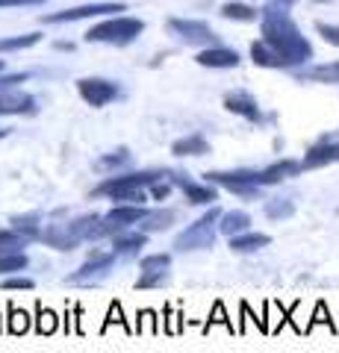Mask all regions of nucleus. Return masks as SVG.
I'll return each mask as SVG.
<instances>
[{
	"label": "nucleus",
	"instance_id": "obj_1",
	"mask_svg": "<svg viewBox=\"0 0 339 353\" xmlns=\"http://www.w3.org/2000/svg\"><path fill=\"white\" fill-rule=\"evenodd\" d=\"M262 41L271 44L280 53L287 68L304 65L313 57L310 41L301 36V30L292 24V18L283 12L280 3H271L269 9H262Z\"/></svg>",
	"mask_w": 339,
	"mask_h": 353
},
{
	"label": "nucleus",
	"instance_id": "obj_2",
	"mask_svg": "<svg viewBox=\"0 0 339 353\" xmlns=\"http://www.w3.org/2000/svg\"><path fill=\"white\" fill-rule=\"evenodd\" d=\"M162 176H168V171H136V174H124V176H113V180L101 183L97 189L92 192L95 197H113V201H122L130 197L133 192H142V185H151V183H159Z\"/></svg>",
	"mask_w": 339,
	"mask_h": 353
},
{
	"label": "nucleus",
	"instance_id": "obj_3",
	"mask_svg": "<svg viewBox=\"0 0 339 353\" xmlns=\"http://www.w3.org/2000/svg\"><path fill=\"white\" fill-rule=\"evenodd\" d=\"M222 209H210L206 215H201L198 221H195L192 227H186L183 233L174 239V250H204V248H213L215 241V221H222Z\"/></svg>",
	"mask_w": 339,
	"mask_h": 353
},
{
	"label": "nucleus",
	"instance_id": "obj_4",
	"mask_svg": "<svg viewBox=\"0 0 339 353\" xmlns=\"http://www.w3.org/2000/svg\"><path fill=\"white\" fill-rule=\"evenodd\" d=\"M145 30L139 18H109L104 24L92 27L86 32L89 41H106V44H130L133 39H139V32Z\"/></svg>",
	"mask_w": 339,
	"mask_h": 353
},
{
	"label": "nucleus",
	"instance_id": "obj_5",
	"mask_svg": "<svg viewBox=\"0 0 339 353\" xmlns=\"http://www.w3.org/2000/svg\"><path fill=\"white\" fill-rule=\"evenodd\" d=\"M148 212L142 206H130V203H118L113 206L106 215H101V221H97V230H95V239H104V236H118L124 233L127 227L139 224L142 218H145Z\"/></svg>",
	"mask_w": 339,
	"mask_h": 353
},
{
	"label": "nucleus",
	"instance_id": "obj_6",
	"mask_svg": "<svg viewBox=\"0 0 339 353\" xmlns=\"http://www.w3.org/2000/svg\"><path fill=\"white\" fill-rule=\"evenodd\" d=\"M206 183H215V185H224L242 197H257V189H260V171H210L204 174Z\"/></svg>",
	"mask_w": 339,
	"mask_h": 353
},
{
	"label": "nucleus",
	"instance_id": "obj_7",
	"mask_svg": "<svg viewBox=\"0 0 339 353\" xmlns=\"http://www.w3.org/2000/svg\"><path fill=\"white\" fill-rule=\"evenodd\" d=\"M113 265H115L113 253H101V256H95V259H86L65 283L68 285H95V283L106 280V274L113 271Z\"/></svg>",
	"mask_w": 339,
	"mask_h": 353
},
{
	"label": "nucleus",
	"instance_id": "obj_8",
	"mask_svg": "<svg viewBox=\"0 0 339 353\" xmlns=\"http://www.w3.org/2000/svg\"><path fill=\"white\" fill-rule=\"evenodd\" d=\"M77 92L89 106H104L118 94V85L109 80H97V77H86L77 83Z\"/></svg>",
	"mask_w": 339,
	"mask_h": 353
},
{
	"label": "nucleus",
	"instance_id": "obj_9",
	"mask_svg": "<svg viewBox=\"0 0 339 353\" xmlns=\"http://www.w3.org/2000/svg\"><path fill=\"white\" fill-rule=\"evenodd\" d=\"M331 162H339V132H331V136L316 141L304 157V168H322V165Z\"/></svg>",
	"mask_w": 339,
	"mask_h": 353
},
{
	"label": "nucleus",
	"instance_id": "obj_10",
	"mask_svg": "<svg viewBox=\"0 0 339 353\" xmlns=\"http://www.w3.org/2000/svg\"><path fill=\"white\" fill-rule=\"evenodd\" d=\"M168 30L186 44H215V32L201 21H168Z\"/></svg>",
	"mask_w": 339,
	"mask_h": 353
},
{
	"label": "nucleus",
	"instance_id": "obj_11",
	"mask_svg": "<svg viewBox=\"0 0 339 353\" xmlns=\"http://www.w3.org/2000/svg\"><path fill=\"white\" fill-rule=\"evenodd\" d=\"M106 12H124L122 3H89V6H77V9H65V12L48 15V24H65V21H83V18H97Z\"/></svg>",
	"mask_w": 339,
	"mask_h": 353
},
{
	"label": "nucleus",
	"instance_id": "obj_12",
	"mask_svg": "<svg viewBox=\"0 0 339 353\" xmlns=\"http://www.w3.org/2000/svg\"><path fill=\"white\" fill-rule=\"evenodd\" d=\"M171 183L177 185V189H183L186 197H189V203H195V206H204V203L215 201V189H213V185H195V183L186 180V174H171Z\"/></svg>",
	"mask_w": 339,
	"mask_h": 353
},
{
	"label": "nucleus",
	"instance_id": "obj_13",
	"mask_svg": "<svg viewBox=\"0 0 339 353\" xmlns=\"http://www.w3.org/2000/svg\"><path fill=\"white\" fill-rule=\"evenodd\" d=\"M198 65H204V68H236L239 53L227 48H206L198 53Z\"/></svg>",
	"mask_w": 339,
	"mask_h": 353
},
{
	"label": "nucleus",
	"instance_id": "obj_14",
	"mask_svg": "<svg viewBox=\"0 0 339 353\" xmlns=\"http://www.w3.org/2000/svg\"><path fill=\"white\" fill-rule=\"evenodd\" d=\"M304 168V162H295V159H283V162H275L269 165L266 171H260V185H275L287 176H298Z\"/></svg>",
	"mask_w": 339,
	"mask_h": 353
},
{
	"label": "nucleus",
	"instance_id": "obj_15",
	"mask_svg": "<svg viewBox=\"0 0 339 353\" xmlns=\"http://www.w3.org/2000/svg\"><path fill=\"white\" fill-rule=\"evenodd\" d=\"M32 97L27 92H6V94H0V115H27L32 112Z\"/></svg>",
	"mask_w": 339,
	"mask_h": 353
},
{
	"label": "nucleus",
	"instance_id": "obj_16",
	"mask_svg": "<svg viewBox=\"0 0 339 353\" xmlns=\"http://www.w3.org/2000/svg\"><path fill=\"white\" fill-rule=\"evenodd\" d=\"M224 106L231 109V112L248 118V121H260L257 101H254L251 94H245V92H233V94H227V97H224Z\"/></svg>",
	"mask_w": 339,
	"mask_h": 353
},
{
	"label": "nucleus",
	"instance_id": "obj_17",
	"mask_svg": "<svg viewBox=\"0 0 339 353\" xmlns=\"http://www.w3.org/2000/svg\"><path fill=\"white\" fill-rule=\"evenodd\" d=\"M41 241L45 245H50V248H57V250H74L77 248V241L80 239H74L71 233H68V227H62V224H50L48 230H41Z\"/></svg>",
	"mask_w": 339,
	"mask_h": 353
},
{
	"label": "nucleus",
	"instance_id": "obj_18",
	"mask_svg": "<svg viewBox=\"0 0 339 353\" xmlns=\"http://www.w3.org/2000/svg\"><path fill=\"white\" fill-rule=\"evenodd\" d=\"M174 221H177V212L174 209H162V212H148L136 227H139V233H162Z\"/></svg>",
	"mask_w": 339,
	"mask_h": 353
},
{
	"label": "nucleus",
	"instance_id": "obj_19",
	"mask_svg": "<svg viewBox=\"0 0 339 353\" xmlns=\"http://www.w3.org/2000/svg\"><path fill=\"white\" fill-rule=\"evenodd\" d=\"M251 57H254V62L262 65V68H287L283 57H280L275 48H271V44H266V41L251 44Z\"/></svg>",
	"mask_w": 339,
	"mask_h": 353
},
{
	"label": "nucleus",
	"instance_id": "obj_20",
	"mask_svg": "<svg viewBox=\"0 0 339 353\" xmlns=\"http://www.w3.org/2000/svg\"><path fill=\"white\" fill-rule=\"evenodd\" d=\"M248 224H251L248 212H242V209H233V212H224V215H222V224H218V230H222V233L231 239V236L245 233Z\"/></svg>",
	"mask_w": 339,
	"mask_h": 353
},
{
	"label": "nucleus",
	"instance_id": "obj_21",
	"mask_svg": "<svg viewBox=\"0 0 339 353\" xmlns=\"http://www.w3.org/2000/svg\"><path fill=\"white\" fill-rule=\"evenodd\" d=\"M269 236H262V233H239V236H231V248L236 253H251V250H260V248H266L269 245Z\"/></svg>",
	"mask_w": 339,
	"mask_h": 353
},
{
	"label": "nucleus",
	"instance_id": "obj_22",
	"mask_svg": "<svg viewBox=\"0 0 339 353\" xmlns=\"http://www.w3.org/2000/svg\"><path fill=\"white\" fill-rule=\"evenodd\" d=\"M97 221H101V215H80V218H74L71 224H65L68 227V233L74 239H95V230H97Z\"/></svg>",
	"mask_w": 339,
	"mask_h": 353
},
{
	"label": "nucleus",
	"instance_id": "obj_23",
	"mask_svg": "<svg viewBox=\"0 0 339 353\" xmlns=\"http://www.w3.org/2000/svg\"><path fill=\"white\" fill-rule=\"evenodd\" d=\"M171 150H174V157H201V153H210V145L201 136H189V139L174 141Z\"/></svg>",
	"mask_w": 339,
	"mask_h": 353
},
{
	"label": "nucleus",
	"instance_id": "obj_24",
	"mask_svg": "<svg viewBox=\"0 0 339 353\" xmlns=\"http://www.w3.org/2000/svg\"><path fill=\"white\" fill-rule=\"evenodd\" d=\"M9 227L15 230V233H21L24 239H41V227H39V215H15L12 221H9Z\"/></svg>",
	"mask_w": 339,
	"mask_h": 353
},
{
	"label": "nucleus",
	"instance_id": "obj_25",
	"mask_svg": "<svg viewBox=\"0 0 339 353\" xmlns=\"http://www.w3.org/2000/svg\"><path fill=\"white\" fill-rule=\"evenodd\" d=\"M57 327H59V315L53 312V309H48V306L39 303V309H36V330H39V336L57 333Z\"/></svg>",
	"mask_w": 339,
	"mask_h": 353
},
{
	"label": "nucleus",
	"instance_id": "obj_26",
	"mask_svg": "<svg viewBox=\"0 0 339 353\" xmlns=\"http://www.w3.org/2000/svg\"><path fill=\"white\" fill-rule=\"evenodd\" d=\"M145 239H148V233H127V236H118L113 241V248H115V253L130 256V253H136L139 248H145Z\"/></svg>",
	"mask_w": 339,
	"mask_h": 353
},
{
	"label": "nucleus",
	"instance_id": "obj_27",
	"mask_svg": "<svg viewBox=\"0 0 339 353\" xmlns=\"http://www.w3.org/2000/svg\"><path fill=\"white\" fill-rule=\"evenodd\" d=\"M304 80H313V83H339V62L333 65H319V68H310L301 74Z\"/></svg>",
	"mask_w": 339,
	"mask_h": 353
},
{
	"label": "nucleus",
	"instance_id": "obj_28",
	"mask_svg": "<svg viewBox=\"0 0 339 353\" xmlns=\"http://www.w3.org/2000/svg\"><path fill=\"white\" fill-rule=\"evenodd\" d=\"M30 330V315L24 312V309H18L15 303H9V333L12 336H21Z\"/></svg>",
	"mask_w": 339,
	"mask_h": 353
},
{
	"label": "nucleus",
	"instance_id": "obj_29",
	"mask_svg": "<svg viewBox=\"0 0 339 353\" xmlns=\"http://www.w3.org/2000/svg\"><path fill=\"white\" fill-rule=\"evenodd\" d=\"M295 212V203L287 201V197H275V201H269L266 203V215L271 221H280V218H289Z\"/></svg>",
	"mask_w": 339,
	"mask_h": 353
},
{
	"label": "nucleus",
	"instance_id": "obj_30",
	"mask_svg": "<svg viewBox=\"0 0 339 353\" xmlns=\"http://www.w3.org/2000/svg\"><path fill=\"white\" fill-rule=\"evenodd\" d=\"M109 324H122V327H124V333H130V336L136 333V327H130V324H127V318H124V312H122V303H118V301H113V306H109V312H106V321H104V327H101V333H106Z\"/></svg>",
	"mask_w": 339,
	"mask_h": 353
},
{
	"label": "nucleus",
	"instance_id": "obj_31",
	"mask_svg": "<svg viewBox=\"0 0 339 353\" xmlns=\"http://www.w3.org/2000/svg\"><path fill=\"white\" fill-rule=\"evenodd\" d=\"M41 36L39 32H27V36H15V39H0V53L6 50H24V48H32Z\"/></svg>",
	"mask_w": 339,
	"mask_h": 353
},
{
	"label": "nucleus",
	"instance_id": "obj_32",
	"mask_svg": "<svg viewBox=\"0 0 339 353\" xmlns=\"http://www.w3.org/2000/svg\"><path fill=\"white\" fill-rule=\"evenodd\" d=\"M24 268H27L24 253H0V274H12V271H24Z\"/></svg>",
	"mask_w": 339,
	"mask_h": 353
},
{
	"label": "nucleus",
	"instance_id": "obj_33",
	"mask_svg": "<svg viewBox=\"0 0 339 353\" xmlns=\"http://www.w3.org/2000/svg\"><path fill=\"white\" fill-rule=\"evenodd\" d=\"M27 241L30 239H24L21 233H3V230H0V250L3 253H21V248H27Z\"/></svg>",
	"mask_w": 339,
	"mask_h": 353
},
{
	"label": "nucleus",
	"instance_id": "obj_34",
	"mask_svg": "<svg viewBox=\"0 0 339 353\" xmlns=\"http://www.w3.org/2000/svg\"><path fill=\"white\" fill-rule=\"evenodd\" d=\"M168 265H171V256L168 253H154V256H145L142 259V274H154V271H168Z\"/></svg>",
	"mask_w": 339,
	"mask_h": 353
},
{
	"label": "nucleus",
	"instance_id": "obj_35",
	"mask_svg": "<svg viewBox=\"0 0 339 353\" xmlns=\"http://www.w3.org/2000/svg\"><path fill=\"white\" fill-rule=\"evenodd\" d=\"M222 15H224V18H233V21H254V18H257L254 9L245 6V3H227V6L222 9Z\"/></svg>",
	"mask_w": 339,
	"mask_h": 353
},
{
	"label": "nucleus",
	"instance_id": "obj_36",
	"mask_svg": "<svg viewBox=\"0 0 339 353\" xmlns=\"http://www.w3.org/2000/svg\"><path fill=\"white\" fill-rule=\"evenodd\" d=\"M139 318H142V321L136 324V333H159V321H157L154 309H142Z\"/></svg>",
	"mask_w": 339,
	"mask_h": 353
},
{
	"label": "nucleus",
	"instance_id": "obj_37",
	"mask_svg": "<svg viewBox=\"0 0 339 353\" xmlns=\"http://www.w3.org/2000/svg\"><path fill=\"white\" fill-rule=\"evenodd\" d=\"M171 277H168V271H154V274H142L139 277V289H154V285H166Z\"/></svg>",
	"mask_w": 339,
	"mask_h": 353
},
{
	"label": "nucleus",
	"instance_id": "obj_38",
	"mask_svg": "<svg viewBox=\"0 0 339 353\" xmlns=\"http://www.w3.org/2000/svg\"><path fill=\"white\" fill-rule=\"evenodd\" d=\"M130 159V153L122 148V150H115V153H109V157H104L101 162H97V171H106V168H118V165H124Z\"/></svg>",
	"mask_w": 339,
	"mask_h": 353
},
{
	"label": "nucleus",
	"instance_id": "obj_39",
	"mask_svg": "<svg viewBox=\"0 0 339 353\" xmlns=\"http://www.w3.org/2000/svg\"><path fill=\"white\" fill-rule=\"evenodd\" d=\"M316 30L325 36V41L339 44V24H316Z\"/></svg>",
	"mask_w": 339,
	"mask_h": 353
},
{
	"label": "nucleus",
	"instance_id": "obj_40",
	"mask_svg": "<svg viewBox=\"0 0 339 353\" xmlns=\"http://www.w3.org/2000/svg\"><path fill=\"white\" fill-rule=\"evenodd\" d=\"M3 289H9V292H12V289H32V280L30 277H6Z\"/></svg>",
	"mask_w": 339,
	"mask_h": 353
},
{
	"label": "nucleus",
	"instance_id": "obj_41",
	"mask_svg": "<svg viewBox=\"0 0 339 353\" xmlns=\"http://www.w3.org/2000/svg\"><path fill=\"white\" fill-rule=\"evenodd\" d=\"M213 324H227V327H231V321L224 318V306H222V303H215V306H213V318L206 321V327H204V330H210Z\"/></svg>",
	"mask_w": 339,
	"mask_h": 353
},
{
	"label": "nucleus",
	"instance_id": "obj_42",
	"mask_svg": "<svg viewBox=\"0 0 339 353\" xmlns=\"http://www.w3.org/2000/svg\"><path fill=\"white\" fill-rule=\"evenodd\" d=\"M41 0H0V6H36Z\"/></svg>",
	"mask_w": 339,
	"mask_h": 353
},
{
	"label": "nucleus",
	"instance_id": "obj_43",
	"mask_svg": "<svg viewBox=\"0 0 339 353\" xmlns=\"http://www.w3.org/2000/svg\"><path fill=\"white\" fill-rule=\"evenodd\" d=\"M151 194H154L157 201H162V197L168 194V185H166V183H162V185H159V183H154V189H151Z\"/></svg>",
	"mask_w": 339,
	"mask_h": 353
},
{
	"label": "nucleus",
	"instance_id": "obj_44",
	"mask_svg": "<svg viewBox=\"0 0 339 353\" xmlns=\"http://www.w3.org/2000/svg\"><path fill=\"white\" fill-rule=\"evenodd\" d=\"M275 3H280V6H289V3H292V0H275Z\"/></svg>",
	"mask_w": 339,
	"mask_h": 353
},
{
	"label": "nucleus",
	"instance_id": "obj_45",
	"mask_svg": "<svg viewBox=\"0 0 339 353\" xmlns=\"http://www.w3.org/2000/svg\"><path fill=\"white\" fill-rule=\"evenodd\" d=\"M0 68H3V62H0Z\"/></svg>",
	"mask_w": 339,
	"mask_h": 353
}]
</instances>
